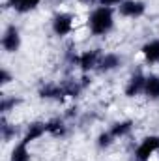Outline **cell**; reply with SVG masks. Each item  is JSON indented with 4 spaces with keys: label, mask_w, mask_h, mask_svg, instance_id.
Wrapping results in <instances>:
<instances>
[{
    "label": "cell",
    "mask_w": 159,
    "mask_h": 161,
    "mask_svg": "<svg viewBox=\"0 0 159 161\" xmlns=\"http://www.w3.org/2000/svg\"><path fill=\"white\" fill-rule=\"evenodd\" d=\"M112 133V137L118 141V139H125L131 131H133V120H118L114 122L109 129Z\"/></svg>",
    "instance_id": "30bf717a"
},
{
    "label": "cell",
    "mask_w": 159,
    "mask_h": 161,
    "mask_svg": "<svg viewBox=\"0 0 159 161\" xmlns=\"http://www.w3.org/2000/svg\"><path fill=\"white\" fill-rule=\"evenodd\" d=\"M120 66H122V56H120L118 53H105V54H101V58H99L97 71H101V73H111V71L118 69Z\"/></svg>",
    "instance_id": "8992f818"
},
{
    "label": "cell",
    "mask_w": 159,
    "mask_h": 161,
    "mask_svg": "<svg viewBox=\"0 0 159 161\" xmlns=\"http://www.w3.org/2000/svg\"><path fill=\"white\" fill-rule=\"evenodd\" d=\"M9 161H32V154H30V144L25 142L23 139L11 148V156Z\"/></svg>",
    "instance_id": "9c48e42d"
},
{
    "label": "cell",
    "mask_w": 159,
    "mask_h": 161,
    "mask_svg": "<svg viewBox=\"0 0 159 161\" xmlns=\"http://www.w3.org/2000/svg\"><path fill=\"white\" fill-rule=\"evenodd\" d=\"M157 152H159V135H148L142 141H139V144L133 150V158H135V161H152Z\"/></svg>",
    "instance_id": "7a4b0ae2"
},
{
    "label": "cell",
    "mask_w": 159,
    "mask_h": 161,
    "mask_svg": "<svg viewBox=\"0 0 159 161\" xmlns=\"http://www.w3.org/2000/svg\"><path fill=\"white\" fill-rule=\"evenodd\" d=\"M123 0H99L97 6H107V8H118Z\"/></svg>",
    "instance_id": "8fae6325"
},
{
    "label": "cell",
    "mask_w": 159,
    "mask_h": 161,
    "mask_svg": "<svg viewBox=\"0 0 159 161\" xmlns=\"http://www.w3.org/2000/svg\"><path fill=\"white\" fill-rule=\"evenodd\" d=\"M142 58L146 60V64H159V40H150L146 41L140 49Z\"/></svg>",
    "instance_id": "ba28073f"
},
{
    "label": "cell",
    "mask_w": 159,
    "mask_h": 161,
    "mask_svg": "<svg viewBox=\"0 0 159 161\" xmlns=\"http://www.w3.org/2000/svg\"><path fill=\"white\" fill-rule=\"evenodd\" d=\"M21 47V32L15 25H9L4 28V34H2V49L9 54L17 53Z\"/></svg>",
    "instance_id": "5b68a950"
},
{
    "label": "cell",
    "mask_w": 159,
    "mask_h": 161,
    "mask_svg": "<svg viewBox=\"0 0 159 161\" xmlns=\"http://www.w3.org/2000/svg\"><path fill=\"white\" fill-rule=\"evenodd\" d=\"M116 11L123 19H139L146 13V4L142 0H123L116 8Z\"/></svg>",
    "instance_id": "277c9868"
},
{
    "label": "cell",
    "mask_w": 159,
    "mask_h": 161,
    "mask_svg": "<svg viewBox=\"0 0 159 161\" xmlns=\"http://www.w3.org/2000/svg\"><path fill=\"white\" fill-rule=\"evenodd\" d=\"M51 28L54 32V36H69L73 30H75V15L73 13H68V11H60L52 17L51 21Z\"/></svg>",
    "instance_id": "3957f363"
},
{
    "label": "cell",
    "mask_w": 159,
    "mask_h": 161,
    "mask_svg": "<svg viewBox=\"0 0 159 161\" xmlns=\"http://www.w3.org/2000/svg\"><path fill=\"white\" fill-rule=\"evenodd\" d=\"M142 96H146V99H150V101H159V75L157 73L146 75Z\"/></svg>",
    "instance_id": "52a82bcc"
},
{
    "label": "cell",
    "mask_w": 159,
    "mask_h": 161,
    "mask_svg": "<svg viewBox=\"0 0 159 161\" xmlns=\"http://www.w3.org/2000/svg\"><path fill=\"white\" fill-rule=\"evenodd\" d=\"M86 28L92 36L101 38L107 36L112 28H114V8H107V6H97L88 13V21H86Z\"/></svg>",
    "instance_id": "6da1fadb"
}]
</instances>
